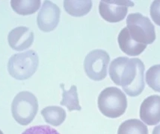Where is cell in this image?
Wrapping results in <instances>:
<instances>
[{
    "label": "cell",
    "mask_w": 160,
    "mask_h": 134,
    "mask_svg": "<svg viewBox=\"0 0 160 134\" xmlns=\"http://www.w3.org/2000/svg\"><path fill=\"white\" fill-rule=\"evenodd\" d=\"M118 44L122 52L127 55H139L147 48V45L137 43L129 35L128 28H124L121 30L118 35Z\"/></svg>",
    "instance_id": "11"
},
{
    "label": "cell",
    "mask_w": 160,
    "mask_h": 134,
    "mask_svg": "<svg viewBox=\"0 0 160 134\" xmlns=\"http://www.w3.org/2000/svg\"><path fill=\"white\" fill-rule=\"evenodd\" d=\"M41 115L45 122L51 125L59 126L65 121L66 112L64 109L57 106H49L41 110Z\"/></svg>",
    "instance_id": "13"
},
{
    "label": "cell",
    "mask_w": 160,
    "mask_h": 134,
    "mask_svg": "<svg viewBox=\"0 0 160 134\" xmlns=\"http://www.w3.org/2000/svg\"><path fill=\"white\" fill-rule=\"evenodd\" d=\"M127 25L129 35L137 43L148 45L155 41V28L149 18L143 16L140 13H133L128 15Z\"/></svg>",
    "instance_id": "5"
},
{
    "label": "cell",
    "mask_w": 160,
    "mask_h": 134,
    "mask_svg": "<svg viewBox=\"0 0 160 134\" xmlns=\"http://www.w3.org/2000/svg\"><path fill=\"white\" fill-rule=\"evenodd\" d=\"M11 5L15 12L20 15H30L34 14L40 8V0H12Z\"/></svg>",
    "instance_id": "15"
},
{
    "label": "cell",
    "mask_w": 160,
    "mask_h": 134,
    "mask_svg": "<svg viewBox=\"0 0 160 134\" xmlns=\"http://www.w3.org/2000/svg\"><path fill=\"white\" fill-rule=\"evenodd\" d=\"M134 6L131 1L123 0H103L99 5V12L102 18L108 22H118L125 18L128 7Z\"/></svg>",
    "instance_id": "7"
},
{
    "label": "cell",
    "mask_w": 160,
    "mask_h": 134,
    "mask_svg": "<svg viewBox=\"0 0 160 134\" xmlns=\"http://www.w3.org/2000/svg\"><path fill=\"white\" fill-rule=\"evenodd\" d=\"M118 134H148V129L140 120L132 118L125 121L120 125Z\"/></svg>",
    "instance_id": "16"
},
{
    "label": "cell",
    "mask_w": 160,
    "mask_h": 134,
    "mask_svg": "<svg viewBox=\"0 0 160 134\" xmlns=\"http://www.w3.org/2000/svg\"><path fill=\"white\" fill-rule=\"evenodd\" d=\"M21 134H60V133L48 125H38L28 128Z\"/></svg>",
    "instance_id": "18"
},
{
    "label": "cell",
    "mask_w": 160,
    "mask_h": 134,
    "mask_svg": "<svg viewBox=\"0 0 160 134\" xmlns=\"http://www.w3.org/2000/svg\"><path fill=\"white\" fill-rule=\"evenodd\" d=\"M146 82L154 91L160 92V64L154 65L146 72Z\"/></svg>",
    "instance_id": "17"
},
{
    "label": "cell",
    "mask_w": 160,
    "mask_h": 134,
    "mask_svg": "<svg viewBox=\"0 0 160 134\" xmlns=\"http://www.w3.org/2000/svg\"><path fill=\"white\" fill-rule=\"evenodd\" d=\"M150 13L153 22L160 26V0L153 2L150 5Z\"/></svg>",
    "instance_id": "19"
},
{
    "label": "cell",
    "mask_w": 160,
    "mask_h": 134,
    "mask_svg": "<svg viewBox=\"0 0 160 134\" xmlns=\"http://www.w3.org/2000/svg\"><path fill=\"white\" fill-rule=\"evenodd\" d=\"M98 108L105 116L116 118L125 113L127 107L126 95L117 87H108L98 97Z\"/></svg>",
    "instance_id": "3"
},
{
    "label": "cell",
    "mask_w": 160,
    "mask_h": 134,
    "mask_svg": "<svg viewBox=\"0 0 160 134\" xmlns=\"http://www.w3.org/2000/svg\"><path fill=\"white\" fill-rule=\"evenodd\" d=\"M0 134H4V133H3V132H2V131H1V130H0Z\"/></svg>",
    "instance_id": "21"
},
{
    "label": "cell",
    "mask_w": 160,
    "mask_h": 134,
    "mask_svg": "<svg viewBox=\"0 0 160 134\" xmlns=\"http://www.w3.org/2000/svg\"><path fill=\"white\" fill-rule=\"evenodd\" d=\"M153 134H160V124L153 129Z\"/></svg>",
    "instance_id": "20"
},
{
    "label": "cell",
    "mask_w": 160,
    "mask_h": 134,
    "mask_svg": "<svg viewBox=\"0 0 160 134\" xmlns=\"http://www.w3.org/2000/svg\"><path fill=\"white\" fill-rule=\"evenodd\" d=\"M39 65V58L34 50L15 54L8 63V71L17 80L28 79L35 73Z\"/></svg>",
    "instance_id": "2"
},
{
    "label": "cell",
    "mask_w": 160,
    "mask_h": 134,
    "mask_svg": "<svg viewBox=\"0 0 160 134\" xmlns=\"http://www.w3.org/2000/svg\"><path fill=\"white\" fill-rule=\"evenodd\" d=\"M144 63L138 58L120 57L110 64L109 76L127 95L136 97L144 89Z\"/></svg>",
    "instance_id": "1"
},
{
    "label": "cell",
    "mask_w": 160,
    "mask_h": 134,
    "mask_svg": "<svg viewBox=\"0 0 160 134\" xmlns=\"http://www.w3.org/2000/svg\"><path fill=\"white\" fill-rule=\"evenodd\" d=\"M38 110V101L32 92L22 91L14 97L11 104L13 118L21 125H28L34 120Z\"/></svg>",
    "instance_id": "4"
},
{
    "label": "cell",
    "mask_w": 160,
    "mask_h": 134,
    "mask_svg": "<svg viewBox=\"0 0 160 134\" xmlns=\"http://www.w3.org/2000/svg\"><path fill=\"white\" fill-rule=\"evenodd\" d=\"M60 86L62 89V100L61 101L60 104L65 106L70 112L73 110H81L82 107L79 105L77 86L73 85L69 90L64 89V85L63 84H61Z\"/></svg>",
    "instance_id": "14"
},
{
    "label": "cell",
    "mask_w": 160,
    "mask_h": 134,
    "mask_svg": "<svg viewBox=\"0 0 160 134\" xmlns=\"http://www.w3.org/2000/svg\"><path fill=\"white\" fill-rule=\"evenodd\" d=\"M34 33L26 26H19L12 29L8 36L9 46L15 51L27 49L34 42Z\"/></svg>",
    "instance_id": "10"
},
{
    "label": "cell",
    "mask_w": 160,
    "mask_h": 134,
    "mask_svg": "<svg viewBox=\"0 0 160 134\" xmlns=\"http://www.w3.org/2000/svg\"><path fill=\"white\" fill-rule=\"evenodd\" d=\"M139 115L142 122L148 125L160 122V96L153 95L144 99L141 104Z\"/></svg>",
    "instance_id": "9"
},
{
    "label": "cell",
    "mask_w": 160,
    "mask_h": 134,
    "mask_svg": "<svg viewBox=\"0 0 160 134\" xmlns=\"http://www.w3.org/2000/svg\"><path fill=\"white\" fill-rule=\"evenodd\" d=\"M60 15L61 11L58 5L50 1H44L38 15V26L42 31H52L59 22Z\"/></svg>",
    "instance_id": "8"
},
{
    "label": "cell",
    "mask_w": 160,
    "mask_h": 134,
    "mask_svg": "<svg viewBox=\"0 0 160 134\" xmlns=\"http://www.w3.org/2000/svg\"><path fill=\"white\" fill-rule=\"evenodd\" d=\"M64 7L68 14L73 16H83L90 12L92 7V2L89 0L85 1H64Z\"/></svg>",
    "instance_id": "12"
},
{
    "label": "cell",
    "mask_w": 160,
    "mask_h": 134,
    "mask_svg": "<svg viewBox=\"0 0 160 134\" xmlns=\"http://www.w3.org/2000/svg\"><path fill=\"white\" fill-rule=\"evenodd\" d=\"M110 57L106 51L94 49L89 52L84 60V69L91 80L100 81L107 75Z\"/></svg>",
    "instance_id": "6"
}]
</instances>
